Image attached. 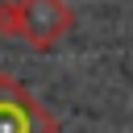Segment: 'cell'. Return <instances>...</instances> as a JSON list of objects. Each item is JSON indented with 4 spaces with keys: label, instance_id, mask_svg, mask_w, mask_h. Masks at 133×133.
Segmentation results:
<instances>
[{
    "label": "cell",
    "instance_id": "cell-1",
    "mask_svg": "<svg viewBox=\"0 0 133 133\" xmlns=\"http://www.w3.org/2000/svg\"><path fill=\"white\" fill-rule=\"evenodd\" d=\"M17 37L37 54L54 50L75 29V12L66 0H17Z\"/></svg>",
    "mask_w": 133,
    "mask_h": 133
},
{
    "label": "cell",
    "instance_id": "cell-2",
    "mask_svg": "<svg viewBox=\"0 0 133 133\" xmlns=\"http://www.w3.org/2000/svg\"><path fill=\"white\" fill-rule=\"evenodd\" d=\"M0 133H58V116L12 75H0Z\"/></svg>",
    "mask_w": 133,
    "mask_h": 133
},
{
    "label": "cell",
    "instance_id": "cell-3",
    "mask_svg": "<svg viewBox=\"0 0 133 133\" xmlns=\"http://www.w3.org/2000/svg\"><path fill=\"white\" fill-rule=\"evenodd\" d=\"M17 0H4L0 4V37H17Z\"/></svg>",
    "mask_w": 133,
    "mask_h": 133
}]
</instances>
